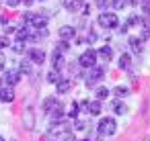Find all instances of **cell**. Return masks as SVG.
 Listing matches in <instances>:
<instances>
[{"instance_id": "cell-26", "label": "cell", "mask_w": 150, "mask_h": 141, "mask_svg": "<svg viewBox=\"0 0 150 141\" xmlns=\"http://www.w3.org/2000/svg\"><path fill=\"white\" fill-rule=\"evenodd\" d=\"M95 96H97V100H105L109 96V88H103V86L95 88Z\"/></svg>"}, {"instance_id": "cell-6", "label": "cell", "mask_w": 150, "mask_h": 141, "mask_svg": "<svg viewBox=\"0 0 150 141\" xmlns=\"http://www.w3.org/2000/svg\"><path fill=\"white\" fill-rule=\"evenodd\" d=\"M66 131H70V125H68V123H64V121H56V123L50 127V131H47V133H50V137H58V139H60Z\"/></svg>"}, {"instance_id": "cell-41", "label": "cell", "mask_w": 150, "mask_h": 141, "mask_svg": "<svg viewBox=\"0 0 150 141\" xmlns=\"http://www.w3.org/2000/svg\"><path fill=\"white\" fill-rule=\"evenodd\" d=\"M19 4H21V0H6V6H11V8H15Z\"/></svg>"}, {"instance_id": "cell-43", "label": "cell", "mask_w": 150, "mask_h": 141, "mask_svg": "<svg viewBox=\"0 0 150 141\" xmlns=\"http://www.w3.org/2000/svg\"><path fill=\"white\" fill-rule=\"evenodd\" d=\"M117 29H119V33H121V35H123V33H127V29H129V27H127V25H119V27H117Z\"/></svg>"}, {"instance_id": "cell-5", "label": "cell", "mask_w": 150, "mask_h": 141, "mask_svg": "<svg viewBox=\"0 0 150 141\" xmlns=\"http://www.w3.org/2000/svg\"><path fill=\"white\" fill-rule=\"evenodd\" d=\"M95 61H97V51L95 49H88V51H84L80 57H78V64L82 66V68H93L95 66Z\"/></svg>"}, {"instance_id": "cell-29", "label": "cell", "mask_w": 150, "mask_h": 141, "mask_svg": "<svg viewBox=\"0 0 150 141\" xmlns=\"http://www.w3.org/2000/svg\"><path fill=\"white\" fill-rule=\"evenodd\" d=\"M115 94H117V98H125V96L129 94V88H125V86H117V88H115Z\"/></svg>"}, {"instance_id": "cell-25", "label": "cell", "mask_w": 150, "mask_h": 141, "mask_svg": "<svg viewBox=\"0 0 150 141\" xmlns=\"http://www.w3.org/2000/svg\"><path fill=\"white\" fill-rule=\"evenodd\" d=\"M11 49H13L15 53H25V41H17V39H15V41L11 43Z\"/></svg>"}, {"instance_id": "cell-40", "label": "cell", "mask_w": 150, "mask_h": 141, "mask_svg": "<svg viewBox=\"0 0 150 141\" xmlns=\"http://www.w3.org/2000/svg\"><path fill=\"white\" fill-rule=\"evenodd\" d=\"M11 33H17V29L13 25H4V35H11Z\"/></svg>"}, {"instance_id": "cell-1", "label": "cell", "mask_w": 150, "mask_h": 141, "mask_svg": "<svg viewBox=\"0 0 150 141\" xmlns=\"http://www.w3.org/2000/svg\"><path fill=\"white\" fill-rule=\"evenodd\" d=\"M103 76H105V68L93 66V68H88V72H86V76H84V84H86L88 88H95V86L103 80Z\"/></svg>"}, {"instance_id": "cell-23", "label": "cell", "mask_w": 150, "mask_h": 141, "mask_svg": "<svg viewBox=\"0 0 150 141\" xmlns=\"http://www.w3.org/2000/svg\"><path fill=\"white\" fill-rule=\"evenodd\" d=\"M117 64H119V68H121V70H129V68H132V57H129L127 53H123V55L119 57V61H117Z\"/></svg>"}, {"instance_id": "cell-4", "label": "cell", "mask_w": 150, "mask_h": 141, "mask_svg": "<svg viewBox=\"0 0 150 141\" xmlns=\"http://www.w3.org/2000/svg\"><path fill=\"white\" fill-rule=\"evenodd\" d=\"M99 25L103 27V29H117L119 27V19H117V15L115 13H101L99 15Z\"/></svg>"}, {"instance_id": "cell-31", "label": "cell", "mask_w": 150, "mask_h": 141, "mask_svg": "<svg viewBox=\"0 0 150 141\" xmlns=\"http://www.w3.org/2000/svg\"><path fill=\"white\" fill-rule=\"evenodd\" d=\"M74 131H84V129H88V123L86 121H74Z\"/></svg>"}, {"instance_id": "cell-46", "label": "cell", "mask_w": 150, "mask_h": 141, "mask_svg": "<svg viewBox=\"0 0 150 141\" xmlns=\"http://www.w3.org/2000/svg\"><path fill=\"white\" fill-rule=\"evenodd\" d=\"M129 4H132V6H138V4H140V0H129Z\"/></svg>"}, {"instance_id": "cell-24", "label": "cell", "mask_w": 150, "mask_h": 141, "mask_svg": "<svg viewBox=\"0 0 150 141\" xmlns=\"http://www.w3.org/2000/svg\"><path fill=\"white\" fill-rule=\"evenodd\" d=\"M19 72H21V74H25V76L33 74V72H31V61H29V59H23V61L19 64Z\"/></svg>"}, {"instance_id": "cell-32", "label": "cell", "mask_w": 150, "mask_h": 141, "mask_svg": "<svg viewBox=\"0 0 150 141\" xmlns=\"http://www.w3.org/2000/svg\"><path fill=\"white\" fill-rule=\"evenodd\" d=\"M97 39H99V37H97V33H95V31H93V29H91V31H88V33H86V39H84V41H86V43H88V45H93V43H95V41H97Z\"/></svg>"}, {"instance_id": "cell-12", "label": "cell", "mask_w": 150, "mask_h": 141, "mask_svg": "<svg viewBox=\"0 0 150 141\" xmlns=\"http://www.w3.org/2000/svg\"><path fill=\"white\" fill-rule=\"evenodd\" d=\"M64 64H66V61H64V53L58 51V49H54V55H52V66H54V68H52V70H58V72H60V70L64 68Z\"/></svg>"}, {"instance_id": "cell-36", "label": "cell", "mask_w": 150, "mask_h": 141, "mask_svg": "<svg viewBox=\"0 0 150 141\" xmlns=\"http://www.w3.org/2000/svg\"><path fill=\"white\" fill-rule=\"evenodd\" d=\"M68 70H70V74H72V76H78V74H80V72H78V70H80V64H78V61H76V64L72 61V64L68 66Z\"/></svg>"}, {"instance_id": "cell-18", "label": "cell", "mask_w": 150, "mask_h": 141, "mask_svg": "<svg viewBox=\"0 0 150 141\" xmlns=\"http://www.w3.org/2000/svg\"><path fill=\"white\" fill-rule=\"evenodd\" d=\"M47 35H50V33H47V27H45V29H35V31L31 33V39H29V41H43V39H47Z\"/></svg>"}, {"instance_id": "cell-7", "label": "cell", "mask_w": 150, "mask_h": 141, "mask_svg": "<svg viewBox=\"0 0 150 141\" xmlns=\"http://www.w3.org/2000/svg\"><path fill=\"white\" fill-rule=\"evenodd\" d=\"M82 106V110H86V112H91V114H101V110H103V106H101V100H84V102H80Z\"/></svg>"}, {"instance_id": "cell-11", "label": "cell", "mask_w": 150, "mask_h": 141, "mask_svg": "<svg viewBox=\"0 0 150 141\" xmlns=\"http://www.w3.org/2000/svg\"><path fill=\"white\" fill-rule=\"evenodd\" d=\"M60 39H64V41H70V39H74L76 37V29L74 27H70V25H64V27H60Z\"/></svg>"}, {"instance_id": "cell-9", "label": "cell", "mask_w": 150, "mask_h": 141, "mask_svg": "<svg viewBox=\"0 0 150 141\" xmlns=\"http://www.w3.org/2000/svg\"><path fill=\"white\" fill-rule=\"evenodd\" d=\"M62 4L66 6V10L70 13H80L84 6V0H62Z\"/></svg>"}, {"instance_id": "cell-21", "label": "cell", "mask_w": 150, "mask_h": 141, "mask_svg": "<svg viewBox=\"0 0 150 141\" xmlns=\"http://www.w3.org/2000/svg\"><path fill=\"white\" fill-rule=\"evenodd\" d=\"M56 86H58V92H60V94H68V92H70V88H72V82L62 78V80H60Z\"/></svg>"}, {"instance_id": "cell-38", "label": "cell", "mask_w": 150, "mask_h": 141, "mask_svg": "<svg viewBox=\"0 0 150 141\" xmlns=\"http://www.w3.org/2000/svg\"><path fill=\"white\" fill-rule=\"evenodd\" d=\"M11 43H13V41H11L6 35H4V37H0V49H4V47H11Z\"/></svg>"}, {"instance_id": "cell-17", "label": "cell", "mask_w": 150, "mask_h": 141, "mask_svg": "<svg viewBox=\"0 0 150 141\" xmlns=\"http://www.w3.org/2000/svg\"><path fill=\"white\" fill-rule=\"evenodd\" d=\"M0 100L4 104H11L15 100V90L13 88H0Z\"/></svg>"}, {"instance_id": "cell-27", "label": "cell", "mask_w": 150, "mask_h": 141, "mask_svg": "<svg viewBox=\"0 0 150 141\" xmlns=\"http://www.w3.org/2000/svg\"><path fill=\"white\" fill-rule=\"evenodd\" d=\"M62 80V74L58 72V70H52L50 74H47V82H52V84H58Z\"/></svg>"}, {"instance_id": "cell-2", "label": "cell", "mask_w": 150, "mask_h": 141, "mask_svg": "<svg viewBox=\"0 0 150 141\" xmlns=\"http://www.w3.org/2000/svg\"><path fill=\"white\" fill-rule=\"evenodd\" d=\"M97 131H99L101 137H111V135H115V131H117V123H115V119H113V117H105V119H101Z\"/></svg>"}, {"instance_id": "cell-10", "label": "cell", "mask_w": 150, "mask_h": 141, "mask_svg": "<svg viewBox=\"0 0 150 141\" xmlns=\"http://www.w3.org/2000/svg\"><path fill=\"white\" fill-rule=\"evenodd\" d=\"M31 33H33V31H31V27H29V25H23V27H19V29H17L15 39H17V41H29V39H31Z\"/></svg>"}, {"instance_id": "cell-44", "label": "cell", "mask_w": 150, "mask_h": 141, "mask_svg": "<svg viewBox=\"0 0 150 141\" xmlns=\"http://www.w3.org/2000/svg\"><path fill=\"white\" fill-rule=\"evenodd\" d=\"M0 72H4V55L0 53Z\"/></svg>"}, {"instance_id": "cell-13", "label": "cell", "mask_w": 150, "mask_h": 141, "mask_svg": "<svg viewBox=\"0 0 150 141\" xmlns=\"http://www.w3.org/2000/svg\"><path fill=\"white\" fill-rule=\"evenodd\" d=\"M29 25L35 27V29H45V27H47V17H45V15H35V13H33V19H31Z\"/></svg>"}, {"instance_id": "cell-34", "label": "cell", "mask_w": 150, "mask_h": 141, "mask_svg": "<svg viewBox=\"0 0 150 141\" xmlns=\"http://www.w3.org/2000/svg\"><path fill=\"white\" fill-rule=\"evenodd\" d=\"M140 8L144 15H150V0H140Z\"/></svg>"}, {"instance_id": "cell-8", "label": "cell", "mask_w": 150, "mask_h": 141, "mask_svg": "<svg viewBox=\"0 0 150 141\" xmlns=\"http://www.w3.org/2000/svg\"><path fill=\"white\" fill-rule=\"evenodd\" d=\"M27 59H29L31 64H43V61H45V51H43V49L33 47V49H29V51H27Z\"/></svg>"}, {"instance_id": "cell-30", "label": "cell", "mask_w": 150, "mask_h": 141, "mask_svg": "<svg viewBox=\"0 0 150 141\" xmlns=\"http://www.w3.org/2000/svg\"><path fill=\"white\" fill-rule=\"evenodd\" d=\"M142 23V17H138V15H132L129 19H127V27H136V25H140Z\"/></svg>"}, {"instance_id": "cell-39", "label": "cell", "mask_w": 150, "mask_h": 141, "mask_svg": "<svg viewBox=\"0 0 150 141\" xmlns=\"http://www.w3.org/2000/svg\"><path fill=\"white\" fill-rule=\"evenodd\" d=\"M142 39L150 41V29H148V27H142Z\"/></svg>"}, {"instance_id": "cell-33", "label": "cell", "mask_w": 150, "mask_h": 141, "mask_svg": "<svg viewBox=\"0 0 150 141\" xmlns=\"http://www.w3.org/2000/svg\"><path fill=\"white\" fill-rule=\"evenodd\" d=\"M95 6H97L101 13H105V8L109 6V0H95Z\"/></svg>"}, {"instance_id": "cell-14", "label": "cell", "mask_w": 150, "mask_h": 141, "mask_svg": "<svg viewBox=\"0 0 150 141\" xmlns=\"http://www.w3.org/2000/svg\"><path fill=\"white\" fill-rule=\"evenodd\" d=\"M56 106H58V98H56V96H47V98H43V102H41V110L47 112V114H50Z\"/></svg>"}, {"instance_id": "cell-47", "label": "cell", "mask_w": 150, "mask_h": 141, "mask_svg": "<svg viewBox=\"0 0 150 141\" xmlns=\"http://www.w3.org/2000/svg\"><path fill=\"white\" fill-rule=\"evenodd\" d=\"M84 141H91V139H84Z\"/></svg>"}, {"instance_id": "cell-3", "label": "cell", "mask_w": 150, "mask_h": 141, "mask_svg": "<svg viewBox=\"0 0 150 141\" xmlns=\"http://www.w3.org/2000/svg\"><path fill=\"white\" fill-rule=\"evenodd\" d=\"M19 80H21V72L19 70H4L0 84H2V88H15L19 84Z\"/></svg>"}, {"instance_id": "cell-19", "label": "cell", "mask_w": 150, "mask_h": 141, "mask_svg": "<svg viewBox=\"0 0 150 141\" xmlns=\"http://www.w3.org/2000/svg\"><path fill=\"white\" fill-rule=\"evenodd\" d=\"M97 57H101V59H105V61H109V59L113 57V49H111L109 45H105V47H101V49L97 51Z\"/></svg>"}, {"instance_id": "cell-20", "label": "cell", "mask_w": 150, "mask_h": 141, "mask_svg": "<svg viewBox=\"0 0 150 141\" xmlns=\"http://www.w3.org/2000/svg\"><path fill=\"white\" fill-rule=\"evenodd\" d=\"M50 117H52V123H56V121H62V119H64V106L58 102V106H56V108L50 112Z\"/></svg>"}, {"instance_id": "cell-22", "label": "cell", "mask_w": 150, "mask_h": 141, "mask_svg": "<svg viewBox=\"0 0 150 141\" xmlns=\"http://www.w3.org/2000/svg\"><path fill=\"white\" fill-rule=\"evenodd\" d=\"M111 110H113L115 114H125V110H127V108H125V104L117 98V100H113V102H111Z\"/></svg>"}, {"instance_id": "cell-42", "label": "cell", "mask_w": 150, "mask_h": 141, "mask_svg": "<svg viewBox=\"0 0 150 141\" xmlns=\"http://www.w3.org/2000/svg\"><path fill=\"white\" fill-rule=\"evenodd\" d=\"M142 27H148V29H150V15H146V17L142 19Z\"/></svg>"}, {"instance_id": "cell-15", "label": "cell", "mask_w": 150, "mask_h": 141, "mask_svg": "<svg viewBox=\"0 0 150 141\" xmlns=\"http://www.w3.org/2000/svg\"><path fill=\"white\" fill-rule=\"evenodd\" d=\"M23 125H25L27 129H33V127H35V112H33L31 106H29V108L25 110V114H23Z\"/></svg>"}, {"instance_id": "cell-16", "label": "cell", "mask_w": 150, "mask_h": 141, "mask_svg": "<svg viewBox=\"0 0 150 141\" xmlns=\"http://www.w3.org/2000/svg\"><path fill=\"white\" fill-rule=\"evenodd\" d=\"M127 41H129V47H132V51H134L136 55H140V53L144 51V43H142L140 37H129Z\"/></svg>"}, {"instance_id": "cell-35", "label": "cell", "mask_w": 150, "mask_h": 141, "mask_svg": "<svg viewBox=\"0 0 150 141\" xmlns=\"http://www.w3.org/2000/svg\"><path fill=\"white\" fill-rule=\"evenodd\" d=\"M68 47H70V45H68V41H64V39H60V41H58V45H56V49H58V51H62V53H64V51H68Z\"/></svg>"}, {"instance_id": "cell-37", "label": "cell", "mask_w": 150, "mask_h": 141, "mask_svg": "<svg viewBox=\"0 0 150 141\" xmlns=\"http://www.w3.org/2000/svg\"><path fill=\"white\" fill-rule=\"evenodd\" d=\"M78 110H80V106L74 102V106H72V110H70V114H68V117H70L72 121H76V117H78Z\"/></svg>"}, {"instance_id": "cell-28", "label": "cell", "mask_w": 150, "mask_h": 141, "mask_svg": "<svg viewBox=\"0 0 150 141\" xmlns=\"http://www.w3.org/2000/svg\"><path fill=\"white\" fill-rule=\"evenodd\" d=\"M109 4H111L115 10H123V6L127 4V0H109Z\"/></svg>"}, {"instance_id": "cell-45", "label": "cell", "mask_w": 150, "mask_h": 141, "mask_svg": "<svg viewBox=\"0 0 150 141\" xmlns=\"http://www.w3.org/2000/svg\"><path fill=\"white\" fill-rule=\"evenodd\" d=\"M21 2H23L25 6H31V4H33V0H21Z\"/></svg>"}]
</instances>
